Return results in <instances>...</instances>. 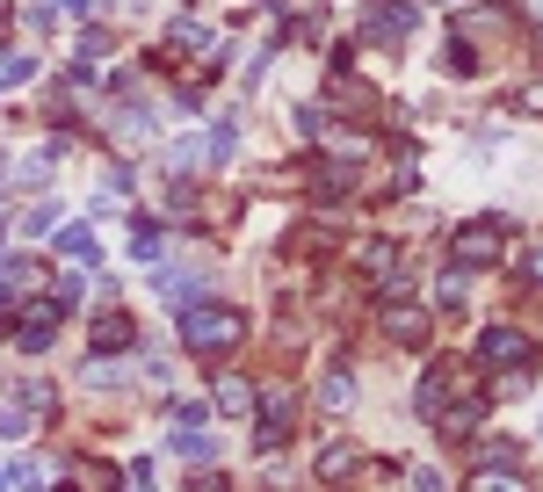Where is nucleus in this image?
<instances>
[{
    "instance_id": "1",
    "label": "nucleus",
    "mask_w": 543,
    "mask_h": 492,
    "mask_svg": "<svg viewBox=\"0 0 543 492\" xmlns=\"http://www.w3.org/2000/svg\"><path fill=\"white\" fill-rule=\"evenodd\" d=\"M181 341H189V355H210V369H218V355H232L239 341H247V319L232 312V304H189L181 312Z\"/></svg>"
},
{
    "instance_id": "25",
    "label": "nucleus",
    "mask_w": 543,
    "mask_h": 492,
    "mask_svg": "<svg viewBox=\"0 0 543 492\" xmlns=\"http://www.w3.org/2000/svg\"><path fill=\"white\" fill-rule=\"evenodd\" d=\"M8 478H15V471H0V492H8Z\"/></svg>"
},
{
    "instance_id": "2",
    "label": "nucleus",
    "mask_w": 543,
    "mask_h": 492,
    "mask_svg": "<svg viewBox=\"0 0 543 492\" xmlns=\"http://www.w3.org/2000/svg\"><path fill=\"white\" fill-rule=\"evenodd\" d=\"M153 66L160 73H210L218 66V37H210L203 22H167V37H160V51H153Z\"/></svg>"
},
{
    "instance_id": "24",
    "label": "nucleus",
    "mask_w": 543,
    "mask_h": 492,
    "mask_svg": "<svg viewBox=\"0 0 543 492\" xmlns=\"http://www.w3.org/2000/svg\"><path fill=\"white\" fill-rule=\"evenodd\" d=\"M529 283H543V246H536V254H529Z\"/></svg>"
},
{
    "instance_id": "17",
    "label": "nucleus",
    "mask_w": 543,
    "mask_h": 492,
    "mask_svg": "<svg viewBox=\"0 0 543 492\" xmlns=\"http://www.w3.org/2000/svg\"><path fill=\"white\" fill-rule=\"evenodd\" d=\"M348 398H355V384H348V377H341V369H334V377H326V384H319V406H326V413H334V406H348Z\"/></svg>"
},
{
    "instance_id": "12",
    "label": "nucleus",
    "mask_w": 543,
    "mask_h": 492,
    "mask_svg": "<svg viewBox=\"0 0 543 492\" xmlns=\"http://www.w3.org/2000/svg\"><path fill=\"white\" fill-rule=\"evenodd\" d=\"M362 275H399V246H384V239H370V246H362Z\"/></svg>"
},
{
    "instance_id": "15",
    "label": "nucleus",
    "mask_w": 543,
    "mask_h": 492,
    "mask_svg": "<svg viewBox=\"0 0 543 492\" xmlns=\"http://www.w3.org/2000/svg\"><path fill=\"white\" fill-rule=\"evenodd\" d=\"M471 492H529L522 478H515V464H493V471H478V485Z\"/></svg>"
},
{
    "instance_id": "13",
    "label": "nucleus",
    "mask_w": 543,
    "mask_h": 492,
    "mask_svg": "<svg viewBox=\"0 0 543 492\" xmlns=\"http://www.w3.org/2000/svg\"><path fill=\"white\" fill-rule=\"evenodd\" d=\"M334 109H348V116H370L377 102H370V87H355V80H341V73H334Z\"/></svg>"
},
{
    "instance_id": "21",
    "label": "nucleus",
    "mask_w": 543,
    "mask_h": 492,
    "mask_svg": "<svg viewBox=\"0 0 543 492\" xmlns=\"http://www.w3.org/2000/svg\"><path fill=\"white\" fill-rule=\"evenodd\" d=\"M102 51H109V37H102V29H87V37H80V66H95Z\"/></svg>"
},
{
    "instance_id": "10",
    "label": "nucleus",
    "mask_w": 543,
    "mask_h": 492,
    "mask_svg": "<svg viewBox=\"0 0 543 492\" xmlns=\"http://www.w3.org/2000/svg\"><path fill=\"white\" fill-rule=\"evenodd\" d=\"M348 471H362V449H348V442H334V449H326V456H319V478H326V485H334V478H348Z\"/></svg>"
},
{
    "instance_id": "26",
    "label": "nucleus",
    "mask_w": 543,
    "mask_h": 492,
    "mask_svg": "<svg viewBox=\"0 0 543 492\" xmlns=\"http://www.w3.org/2000/svg\"><path fill=\"white\" fill-rule=\"evenodd\" d=\"M0 174H8V167H0Z\"/></svg>"
},
{
    "instance_id": "9",
    "label": "nucleus",
    "mask_w": 543,
    "mask_h": 492,
    "mask_svg": "<svg viewBox=\"0 0 543 492\" xmlns=\"http://www.w3.org/2000/svg\"><path fill=\"white\" fill-rule=\"evenodd\" d=\"M58 254H66V261H102V246H95L87 225H66V232H58Z\"/></svg>"
},
{
    "instance_id": "22",
    "label": "nucleus",
    "mask_w": 543,
    "mask_h": 492,
    "mask_svg": "<svg viewBox=\"0 0 543 492\" xmlns=\"http://www.w3.org/2000/svg\"><path fill=\"white\" fill-rule=\"evenodd\" d=\"M15 290H22V283H15L8 268H0V326H8V312H15Z\"/></svg>"
},
{
    "instance_id": "5",
    "label": "nucleus",
    "mask_w": 543,
    "mask_h": 492,
    "mask_svg": "<svg viewBox=\"0 0 543 492\" xmlns=\"http://www.w3.org/2000/svg\"><path fill=\"white\" fill-rule=\"evenodd\" d=\"M478 362H493V369L529 362V333H515V326H486V341H478Z\"/></svg>"
},
{
    "instance_id": "3",
    "label": "nucleus",
    "mask_w": 543,
    "mask_h": 492,
    "mask_svg": "<svg viewBox=\"0 0 543 492\" xmlns=\"http://www.w3.org/2000/svg\"><path fill=\"white\" fill-rule=\"evenodd\" d=\"M500 239H507V225H500V218H471L457 239H449V254H457L464 268H486V261H500Z\"/></svg>"
},
{
    "instance_id": "6",
    "label": "nucleus",
    "mask_w": 543,
    "mask_h": 492,
    "mask_svg": "<svg viewBox=\"0 0 543 492\" xmlns=\"http://www.w3.org/2000/svg\"><path fill=\"white\" fill-rule=\"evenodd\" d=\"M58 312H66V304H37V312L15 326V341H22L29 355H44V348H51V333H58Z\"/></svg>"
},
{
    "instance_id": "7",
    "label": "nucleus",
    "mask_w": 543,
    "mask_h": 492,
    "mask_svg": "<svg viewBox=\"0 0 543 492\" xmlns=\"http://www.w3.org/2000/svg\"><path fill=\"white\" fill-rule=\"evenodd\" d=\"M384 333H391L399 348H420V341H428V312H413V304H391V312H384Z\"/></svg>"
},
{
    "instance_id": "8",
    "label": "nucleus",
    "mask_w": 543,
    "mask_h": 492,
    "mask_svg": "<svg viewBox=\"0 0 543 492\" xmlns=\"http://www.w3.org/2000/svg\"><path fill=\"white\" fill-rule=\"evenodd\" d=\"M131 254H138V261H167V232H160L153 218H138V225H131Z\"/></svg>"
},
{
    "instance_id": "19",
    "label": "nucleus",
    "mask_w": 543,
    "mask_h": 492,
    "mask_svg": "<svg viewBox=\"0 0 543 492\" xmlns=\"http://www.w3.org/2000/svg\"><path fill=\"white\" fill-rule=\"evenodd\" d=\"M51 290H58V304H80V297H87V275H80V268H66Z\"/></svg>"
},
{
    "instance_id": "23",
    "label": "nucleus",
    "mask_w": 543,
    "mask_h": 492,
    "mask_svg": "<svg viewBox=\"0 0 543 492\" xmlns=\"http://www.w3.org/2000/svg\"><path fill=\"white\" fill-rule=\"evenodd\" d=\"M522 15H529V22H536V29H543V0H522Z\"/></svg>"
},
{
    "instance_id": "4",
    "label": "nucleus",
    "mask_w": 543,
    "mask_h": 492,
    "mask_svg": "<svg viewBox=\"0 0 543 492\" xmlns=\"http://www.w3.org/2000/svg\"><path fill=\"white\" fill-rule=\"evenodd\" d=\"M406 29H413V0H377L362 22V44H406Z\"/></svg>"
},
{
    "instance_id": "18",
    "label": "nucleus",
    "mask_w": 543,
    "mask_h": 492,
    "mask_svg": "<svg viewBox=\"0 0 543 492\" xmlns=\"http://www.w3.org/2000/svg\"><path fill=\"white\" fill-rule=\"evenodd\" d=\"M0 435H8V442H22V435H29V413H22V406H8V398H0Z\"/></svg>"
},
{
    "instance_id": "11",
    "label": "nucleus",
    "mask_w": 543,
    "mask_h": 492,
    "mask_svg": "<svg viewBox=\"0 0 543 492\" xmlns=\"http://www.w3.org/2000/svg\"><path fill=\"white\" fill-rule=\"evenodd\" d=\"M102 348H131V319H124V312H102V319H95V355H102Z\"/></svg>"
},
{
    "instance_id": "16",
    "label": "nucleus",
    "mask_w": 543,
    "mask_h": 492,
    "mask_svg": "<svg viewBox=\"0 0 543 492\" xmlns=\"http://www.w3.org/2000/svg\"><path fill=\"white\" fill-rule=\"evenodd\" d=\"M73 485L80 492H116V471L109 464H73Z\"/></svg>"
},
{
    "instance_id": "14",
    "label": "nucleus",
    "mask_w": 543,
    "mask_h": 492,
    "mask_svg": "<svg viewBox=\"0 0 543 492\" xmlns=\"http://www.w3.org/2000/svg\"><path fill=\"white\" fill-rule=\"evenodd\" d=\"M247 406H254V391L239 384V377H218V413H232V420H239Z\"/></svg>"
},
{
    "instance_id": "20",
    "label": "nucleus",
    "mask_w": 543,
    "mask_h": 492,
    "mask_svg": "<svg viewBox=\"0 0 543 492\" xmlns=\"http://www.w3.org/2000/svg\"><path fill=\"white\" fill-rule=\"evenodd\" d=\"M406 478H413V492H449V485H442V471H435V464H413V471H406Z\"/></svg>"
}]
</instances>
